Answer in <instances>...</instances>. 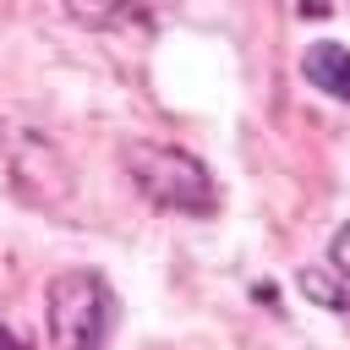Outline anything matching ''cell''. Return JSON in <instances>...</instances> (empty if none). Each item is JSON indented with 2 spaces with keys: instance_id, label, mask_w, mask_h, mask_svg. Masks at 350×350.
<instances>
[{
  "instance_id": "cell-1",
  "label": "cell",
  "mask_w": 350,
  "mask_h": 350,
  "mask_svg": "<svg viewBox=\"0 0 350 350\" xmlns=\"http://www.w3.org/2000/svg\"><path fill=\"white\" fill-rule=\"evenodd\" d=\"M120 159H126L131 186H137L153 208H170V213H213V208H219V186H213V175H208L191 153L131 137V142L120 148Z\"/></svg>"
},
{
  "instance_id": "cell-2",
  "label": "cell",
  "mask_w": 350,
  "mask_h": 350,
  "mask_svg": "<svg viewBox=\"0 0 350 350\" xmlns=\"http://www.w3.org/2000/svg\"><path fill=\"white\" fill-rule=\"evenodd\" d=\"M109 334V284L93 268H66L49 279V345L55 350H104Z\"/></svg>"
},
{
  "instance_id": "cell-3",
  "label": "cell",
  "mask_w": 350,
  "mask_h": 350,
  "mask_svg": "<svg viewBox=\"0 0 350 350\" xmlns=\"http://www.w3.org/2000/svg\"><path fill=\"white\" fill-rule=\"evenodd\" d=\"M301 71H306V82H317L323 93L350 98V49H345V44H312V49L301 55Z\"/></svg>"
},
{
  "instance_id": "cell-4",
  "label": "cell",
  "mask_w": 350,
  "mask_h": 350,
  "mask_svg": "<svg viewBox=\"0 0 350 350\" xmlns=\"http://www.w3.org/2000/svg\"><path fill=\"white\" fill-rule=\"evenodd\" d=\"M301 290L317 301V306H339L350 312V279L345 273H323V268H301Z\"/></svg>"
},
{
  "instance_id": "cell-5",
  "label": "cell",
  "mask_w": 350,
  "mask_h": 350,
  "mask_svg": "<svg viewBox=\"0 0 350 350\" xmlns=\"http://www.w3.org/2000/svg\"><path fill=\"white\" fill-rule=\"evenodd\" d=\"M88 0H71V11H82ZM175 0H104L93 11V22H120V16H164Z\"/></svg>"
},
{
  "instance_id": "cell-6",
  "label": "cell",
  "mask_w": 350,
  "mask_h": 350,
  "mask_svg": "<svg viewBox=\"0 0 350 350\" xmlns=\"http://www.w3.org/2000/svg\"><path fill=\"white\" fill-rule=\"evenodd\" d=\"M334 268H339V273L350 279V224H345V230L334 235Z\"/></svg>"
},
{
  "instance_id": "cell-7",
  "label": "cell",
  "mask_w": 350,
  "mask_h": 350,
  "mask_svg": "<svg viewBox=\"0 0 350 350\" xmlns=\"http://www.w3.org/2000/svg\"><path fill=\"white\" fill-rule=\"evenodd\" d=\"M0 350H27V345H22L16 334H5V328H0Z\"/></svg>"
}]
</instances>
